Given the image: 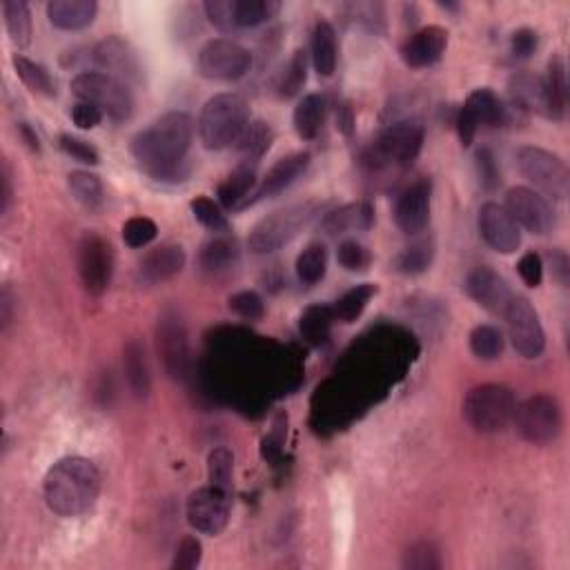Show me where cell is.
<instances>
[{
  "mask_svg": "<svg viewBox=\"0 0 570 570\" xmlns=\"http://www.w3.org/2000/svg\"><path fill=\"white\" fill-rule=\"evenodd\" d=\"M194 219L199 221L203 228H208L212 232H225L230 228L228 216L223 214L221 205L212 201L210 196H196V199L190 203Z\"/></svg>",
  "mask_w": 570,
  "mask_h": 570,
  "instance_id": "45",
  "label": "cell"
},
{
  "mask_svg": "<svg viewBox=\"0 0 570 570\" xmlns=\"http://www.w3.org/2000/svg\"><path fill=\"white\" fill-rule=\"evenodd\" d=\"M332 323H334L332 306H321V303H317V306H308L303 310L299 319V332L310 346H323L330 337Z\"/></svg>",
  "mask_w": 570,
  "mask_h": 570,
  "instance_id": "39",
  "label": "cell"
},
{
  "mask_svg": "<svg viewBox=\"0 0 570 570\" xmlns=\"http://www.w3.org/2000/svg\"><path fill=\"white\" fill-rule=\"evenodd\" d=\"M250 125V105L237 92H223L212 96L203 105L196 121V132L205 150H225L239 141V136Z\"/></svg>",
  "mask_w": 570,
  "mask_h": 570,
  "instance_id": "3",
  "label": "cell"
},
{
  "mask_svg": "<svg viewBox=\"0 0 570 570\" xmlns=\"http://www.w3.org/2000/svg\"><path fill=\"white\" fill-rule=\"evenodd\" d=\"M550 263H553V277L564 285H568V279H570V261L566 257V252L562 250H553V254H550Z\"/></svg>",
  "mask_w": 570,
  "mask_h": 570,
  "instance_id": "57",
  "label": "cell"
},
{
  "mask_svg": "<svg viewBox=\"0 0 570 570\" xmlns=\"http://www.w3.org/2000/svg\"><path fill=\"white\" fill-rule=\"evenodd\" d=\"M252 54L232 38H212L196 56L199 74L208 81H239L250 72Z\"/></svg>",
  "mask_w": 570,
  "mask_h": 570,
  "instance_id": "10",
  "label": "cell"
},
{
  "mask_svg": "<svg viewBox=\"0 0 570 570\" xmlns=\"http://www.w3.org/2000/svg\"><path fill=\"white\" fill-rule=\"evenodd\" d=\"M94 61L105 74L119 78L125 85L139 83L143 65L136 49L121 36H107L94 47Z\"/></svg>",
  "mask_w": 570,
  "mask_h": 570,
  "instance_id": "17",
  "label": "cell"
},
{
  "mask_svg": "<svg viewBox=\"0 0 570 570\" xmlns=\"http://www.w3.org/2000/svg\"><path fill=\"white\" fill-rule=\"evenodd\" d=\"M45 504L58 517L90 513L101 495V473L85 457H65L47 470L43 481Z\"/></svg>",
  "mask_w": 570,
  "mask_h": 570,
  "instance_id": "2",
  "label": "cell"
},
{
  "mask_svg": "<svg viewBox=\"0 0 570 570\" xmlns=\"http://www.w3.org/2000/svg\"><path fill=\"white\" fill-rule=\"evenodd\" d=\"M464 107L477 125H504L508 121V107L488 87H479V90L470 92Z\"/></svg>",
  "mask_w": 570,
  "mask_h": 570,
  "instance_id": "32",
  "label": "cell"
},
{
  "mask_svg": "<svg viewBox=\"0 0 570 570\" xmlns=\"http://www.w3.org/2000/svg\"><path fill=\"white\" fill-rule=\"evenodd\" d=\"M103 116L105 114L98 110V107H94L92 103L78 101L72 107V121L76 127H81V130H94V127L103 123Z\"/></svg>",
  "mask_w": 570,
  "mask_h": 570,
  "instance_id": "55",
  "label": "cell"
},
{
  "mask_svg": "<svg viewBox=\"0 0 570 570\" xmlns=\"http://www.w3.org/2000/svg\"><path fill=\"white\" fill-rule=\"evenodd\" d=\"M156 234H159V228H156V223L152 219H147V216H132V219H127L123 225V241L127 248H145V245H150Z\"/></svg>",
  "mask_w": 570,
  "mask_h": 570,
  "instance_id": "46",
  "label": "cell"
},
{
  "mask_svg": "<svg viewBox=\"0 0 570 570\" xmlns=\"http://www.w3.org/2000/svg\"><path fill=\"white\" fill-rule=\"evenodd\" d=\"M515 410V392L504 383H481V386L470 388L464 399V419L481 435H495L508 428Z\"/></svg>",
  "mask_w": 570,
  "mask_h": 570,
  "instance_id": "5",
  "label": "cell"
},
{
  "mask_svg": "<svg viewBox=\"0 0 570 570\" xmlns=\"http://www.w3.org/2000/svg\"><path fill=\"white\" fill-rule=\"evenodd\" d=\"M477 176H479L481 188L488 192L497 190L501 185V172H499L497 159L488 147H481V150L477 152Z\"/></svg>",
  "mask_w": 570,
  "mask_h": 570,
  "instance_id": "52",
  "label": "cell"
},
{
  "mask_svg": "<svg viewBox=\"0 0 570 570\" xmlns=\"http://www.w3.org/2000/svg\"><path fill=\"white\" fill-rule=\"evenodd\" d=\"M517 167L524 179L546 196H553L555 201H566L570 192V172L557 154L544 150V147L524 145L517 152Z\"/></svg>",
  "mask_w": 570,
  "mask_h": 570,
  "instance_id": "8",
  "label": "cell"
},
{
  "mask_svg": "<svg viewBox=\"0 0 570 570\" xmlns=\"http://www.w3.org/2000/svg\"><path fill=\"white\" fill-rule=\"evenodd\" d=\"M156 346H159V355L167 375L172 379H183L188 375L190 366V343H188V330L179 312L165 310L159 323H156Z\"/></svg>",
  "mask_w": 570,
  "mask_h": 570,
  "instance_id": "15",
  "label": "cell"
},
{
  "mask_svg": "<svg viewBox=\"0 0 570 570\" xmlns=\"http://www.w3.org/2000/svg\"><path fill=\"white\" fill-rule=\"evenodd\" d=\"M479 232L488 248L499 254H513L522 245V230L504 205L484 203L479 210Z\"/></svg>",
  "mask_w": 570,
  "mask_h": 570,
  "instance_id": "18",
  "label": "cell"
},
{
  "mask_svg": "<svg viewBox=\"0 0 570 570\" xmlns=\"http://www.w3.org/2000/svg\"><path fill=\"white\" fill-rule=\"evenodd\" d=\"M468 341H470V350H473V355L484 361L499 359L506 346V339H504V334H501V330L495 326H486V323L470 332Z\"/></svg>",
  "mask_w": 570,
  "mask_h": 570,
  "instance_id": "42",
  "label": "cell"
},
{
  "mask_svg": "<svg viewBox=\"0 0 570 570\" xmlns=\"http://www.w3.org/2000/svg\"><path fill=\"white\" fill-rule=\"evenodd\" d=\"M194 141V121L185 112H167L134 134L132 159L156 181H183L190 174L188 152Z\"/></svg>",
  "mask_w": 570,
  "mask_h": 570,
  "instance_id": "1",
  "label": "cell"
},
{
  "mask_svg": "<svg viewBox=\"0 0 570 570\" xmlns=\"http://www.w3.org/2000/svg\"><path fill=\"white\" fill-rule=\"evenodd\" d=\"M230 493L216 488V486H203L194 490L185 506V515L194 530L203 535H221L230 524Z\"/></svg>",
  "mask_w": 570,
  "mask_h": 570,
  "instance_id": "14",
  "label": "cell"
},
{
  "mask_svg": "<svg viewBox=\"0 0 570 570\" xmlns=\"http://www.w3.org/2000/svg\"><path fill=\"white\" fill-rule=\"evenodd\" d=\"M283 435H285V426L283 424H277L274 426V430H272V435L265 439V446H263V455L265 457H274L277 455V452L281 450V444H283Z\"/></svg>",
  "mask_w": 570,
  "mask_h": 570,
  "instance_id": "58",
  "label": "cell"
},
{
  "mask_svg": "<svg viewBox=\"0 0 570 570\" xmlns=\"http://www.w3.org/2000/svg\"><path fill=\"white\" fill-rule=\"evenodd\" d=\"M239 257L237 241L230 237H214L199 252V268L208 279L219 281L237 270Z\"/></svg>",
  "mask_w": 570,
  "mask_h": 570,
  "instance_id": "25",
  "label": "cell"
},
{
  "mask_svg": "<svg viewBox=\"0 0 570 570\" xmlns=\"http://www.w3.org/2000/svg\"><path fill=\"white\" fill-rule=\"evenodd\" d=\"M455 125H457V134H459V141H461V145L464 147H470L473 145V141H475V134H477V121L473 119V116L468 114V110L466 107H461V110L457 112V121H455Z\"/></svg>",
  "mask_w": 570,
  "mask_h": 570,
  "instance_id": "56",
  "label": "cell"
},
{
  "mask_svg": "<svg viewBox=\"0 0 570 570\" xmlns=\"http://www.w3.org/2000/svg\"><path fill=\"white\" fill-rule=\"evenodd\" d=\"M448 47V32L439 25H428L417 29L415 34H410L404 45H401L399 54L404 58V63L412 70H424L441 61V56L446 54Z\"/></svg>",
  "mask_w": 570,
  "mask_h": 570,
  "instance_id": "21",
  "label": "cell"
},
{
  "mask_svg": "<svg viewBox=\"0 0 570 570\" xmlns=\"http://www.w3.org/2000/svg\"><path fill=\"white\" fill-rule=\"evenodd\" d=\"M426 127L417 119H401L388 125L375 143V159L383 163L410 165L424 147Z\"/></svg>",
  "mask_w": 570,
  "mask_h": 570,
  "instance_id": "13",
  "label": "cell"
},
{
  "mask_svg": "<svg viewBox=\"0 0 570 570\" xmlns=\"http://www.w3.org/2000/svg\"><path fill=\"white\" fill-rule=\"evenodd\" d=\"M466 292L477 306L488 310L490 314H504L510 299L515 297L508 281L493 268H486V265H481V268H475L468 274Z\"/></svg>",
  "mask_w": 570,
  "mask_h": 570,
  "instance_id": "20",
  "label": "cell"
},
{
  "mask_svg": "<svg viewBox=\"0 0 570 570\" xmlns=\"http://www.w3.org/2000/svg\"><path fill=\"white\" fill-rule=\"evenodd\" d=\"M96 12V0H52L47 3L49 23L63 32H78V29L90 27Z\"/></svg>",
  "mask_w": 570,
  "mask_h": 570,
  "instance_id": "27",
  "label": "cell"
},
{
  "mask_svg": "<svg viewBox=\"0 0 570 570\" xmlns=\"http://www.w3.org/2000/svg\"><path fill=\"white\" fill-rule=\"evenodd\" d=\"M517 272L528 288H539L544 281V259L537 252H526L517 263Z\"/></svg>",
  "mask_w": 570,
  "mask_h": 570,
  "instance_id": "53",
  "label": "cell"
},
{
  "mask_svg": "<svg viewBox=\"0 0 570 570\" xmlns=\"http://www.w3.org/2000/svg\"><path fill=\"white\" fill-rule=\"evenodd\" d=\"M3 16L9 41L18 49L32 43V12H29V5L25 0H5Z\"/></svg>",
  "mask_w": 570,
  "mask_h": 570,
  "instance_id": "37",
  "label": "cell"
},
{
  "mask_svg": "<svg viewBox=\"0 0 570 570\" xmlns=\"http://www.w3.org/2000/svg\"><path fill=\"white\" fill-rule=\"evenodd\" d=\"M257 167L241 163L228 179L219 185V203L225 210H243L245 201L257 190Z\"/></svg>",
  "mask_w": 570,
  "mask_h": 570,
  "instance_id": "30",
  "label": "cell"
},
{
  "mask_svg": "<svg viewBox=\"0 0 570 570\" xmlns=\"http://www.w3.org/2000/svg\"><path fill=\"white\" fill-rule=\"evenodd\" d=\"M504 208L513 216L517 225H522L528 232L539 234V237L550 234L557 225V216L544 196L530 188H522V185L508 190Z\"/></svg>",
  "mask_w": 570,
  "mask_h": 570,
  "instance_id": "16",
  "label": "cell"
},
{
  "mask_svg": "<svg viewBox=\"0 0 570 570\" xmlns=\"http://www.w3.org/2000/svg\"><path fill=\"white\" fill-rule=\"evenodd\" d=\"M328 272V248L323 243H310L297 257V277L303 285H317Z\"/></svg>",
  "mask_w": 570,
  "mask_h": 570,
  "instance_id": "41",
  "label": "cell"
},
{
  "mask_svg": "<svg viewBox=\"0 0 570 570\" xmlns=\"http://www.w3.org/2000/svg\"><path fill=\"white\" fill-rule=\"evenodd\" d=\"M67 188H70L74 199L83 205L85 210L98 212L105 205V188L103 181L92 172L76 170L67 176Z\"/></svg>",
  "mask_w": 570,
  "mask_h": 570,
  "instance_id": "35",
  "label": "cell"
},
{
  "mask_svg": "<svg viewBox=\"0 0 570 570\" xmlns=\"http://www.w3.org/2000/svg\"><path fill=\"white\" fill-rule=\"evenodd\" d=\"M310 161H312V156L308 152H294L290 156H283V159L274 163L270 167V172L263 176L261 183L257 185V190H254L250 199L245 201L243 210L248 208V205L259 203L263 199H272V196H277L288 188H292V185L308 172Z\"/></svg>",
  "mask_w": 570,
  "mask_h": 570,
  "instance_id": "19",
  "label": "cell"
},
{
  "mask_svg": "<svg viewBox=\"0 0 570 570\" xmlns=\"http://www.w3.org/2000/svg\"><path fill=\"white\" fill-rule=\"evenodd\" d=\"M201 559H203L201 542L196 537L188 535V537L181 539L179 546H176V553H174V559H172V568H176V570L199 568Z\"/></svg>",
  "mask_w": 570,
  "mask_h": 570,
  "instance_id": "51",
  "label": "cell"
},
{
  "mask_svg": "<svg viewBox=\"0 0 570 570\" xmlns=\"http://www.w3.org/2000/svg\"><path fill=\"white\" fill-rule=\"evenodd\" d=\"M375 294H377L375 283H361V285H355V288H350L348 292H343L341 297L332 303L334 321H341V323L357 321L363 314V310L368 308V303L372 301Z\"/></svg>",
  "mask_w": 570,
  "mask_h": 570,
  "instance_id": "34",
  "label": "cell"
},
{
  "mask_svg": "<svg viewBox=\"0 0 570 570\" xmlns=\"http://www.w3.org/2000/svg\"><path fill=\"white\" fill-rule=\"evenodd\" d=\"M306 81H308V54L303 52V49H297L288 61V65H285V70L279 74L274 90H277L279 98H292L303 90Z\"/></svg>",
  "mask_w": 570,
  "mask_h": 570,
  "instance_id": "40",
  "label": "cell"
},
{
  "mask_svg": "<svg viewBox=\"0 0 570 570\" xmlns=\"http://www.w3.org/2000/svg\"><path fill=\"white\" fill-rule=\"evenodd\" d=\"M208 479L210 484L232 493L234 486V455L228 448H214L208 457Z\"/></svg>",
  "mask_w": 570,
  "mask_h": 570,
  "instance_id": "44",
  "label": "cell"
},
{
  "mask_svg": "<svg viewBox=\"0 0 570 570\" xmlns=\"http://www.w3.org/2000/svg\"><path fill=\"white\" fill-rule=\"evenodd\" d=\"M548 101H550V119L562 121L568 103V78H566V63L562 56H553L548 63V74L544 76Z\"/></svg>",
  "mask_w": 570,
  "mask_h": 570,
  "instance_id": "33",
  "label": "cell"
},
{
  "mask_svg": "<svg viewBox=\"0 0 570 570\" xmlns=\"http://www.w3.org/2000/svg\"><path fill=\"white\" fill-rule=\"evenodd\" d=\"M375 225V208L368 201H357L341 205V208L328 212L323 216L321 228L330 237L346 232H366Z\"/></svg>",
  "mask_w": 570,
  "mask_h": 570,
  "instance_id": "26",
  "label": "cell"
},
{
  "mask_svg": "<svg viewBox=\"0 0 570 570\" xmlns=\"http://www.w3.org/2000/svg\"><path fill=\"white\" fill-rule=\"evenodd\" d=\"M430 194L432 188L428 181H417L410 188L399 194L395 205V223L401 232L415 234L424 232L430 223Z\"/></svg>",
  "mask_w": 570,
  "mask_h": 570,
  "instance_id": "22",
  "label": "cell"
},
{
  "mask_svg": "<svg viewBox=\"0 0 570 570\" xmlns=\"http://www.w3.org/2000/svg\"><path fill=\"white\" fill-rule=\"evenodd\" d=\"M326 112H328V103L321 94L303 96L299 105L294 107V116H292L294 130H297L299 139L303 141L317 139L323 123H326Z\"/></svg>",
  "mask_w": 570,
  "mask_h": 570,
  "instance_id": "31",
  "label": "cell"
},
{
  "mask_svg": "<svg viewBox=\"0 0 570 570\" xmlns=\"http://www.w3.org/2000/svg\"><path fill=\"white\" fill-rule=\"evenodd\" d=\"M21 132H23V139L27 141L29 147H32V150H36V152L41 150V145H38V136H36V132L32 130V127L23 123V125H21Z\"/></svg>",
  "mask_w": 570,
  "mask_h": 570,
  "instance_id": "60",
  "label": "cell"
},
{
  "mask_svg": "<svg viewBox=\"0 0 570 570\" xmlns=\"http://www.w3.org/2000/svg\"><path fill=\"white\" fill-rule=\"evenodd\" d=\"M274 141V130L270 123L265 121H250V125L245 127V132L239 136L237 152L243 156V163L257 165L261 156L270 150V145Z\"/></svg>",
  "mask_w": 570,
  "mask_h": 570,
  "instance_id": "36",
  "label": "cell"
},
{
  "mask_svg": "<svg viewBox=\"0 0 570 570\" xmlns=\"http://www.w3.org/2000/svg\"><path fill=\"white\" fill-rule=\"evenodd\" d=\"M501 317L506 319L510 343H513V348L519 352V355L524 359L542 357V352L546 348V332L542 328V321H539L537 310L533 308V303H530L526 297L515 294Z\"/></svg>",
  "mask_w": 570,
  "mask_h": 570,
  "instance_id": "11",
  "label": "cell"
},
{
  "mask_svg": "<svg viewBox=\"0 0 570 570\" xmlns=\"http://www.w3.org/2000/svg\"><path fill=\"white\" fill-rule=\"evenodd\" d=\"M337 259L341 263V268H346L348 272H366L372 263L368 248L359 241H343L339 245Z\"/></svg>",
  "mask_w": 570,
  "mask_h": 570,
  "instance_id": "49",
  "label": "cell"
},
{
  "mask_svg": "<svg viewBox=\"0 0 570 570\" xmlns=\"http://www.w3.org/2000/svg\"><path fill=\"white\" fill-rule=\"evenodd\" d=\"M401 566L410 568V570H437L444 566V562H441V553L435 544L417 542L406 550Z\"/></svg>",
  "mask_w": 570,
  "mask_h": 570,
  "instance_id": "47",
  "label": "cell"
},
{
  "mask_svg": "<svg viewBox=\"0 0 570 570\" xmlns=\"http://www.w3.org/2000/svg\"><path fill=\"white\" fill-rule=\"evenodd\" d=\"M310 58L319 76L330 78L334 72H337V63H339L337 32H334V27L328 21H319L312 29Z\"/></svg>",
  "mask_w": 570,
  "mask_h": 570,
  "instance_id": "29",
  "label": "cell"
},
{
  "mask_svg": "<svg viewBox=\"0 0 570 570\" xmlns=\"http://www.w3.org/2000/svg\"><path fill=\"white\" fill-rule=\"evenodd\" d=\"M76 263L85 290L90 292L92 297H101V294L110 288L114 274L112 245L103 237H98V234L87 232L81 243H78Z\"/></svg>",
  "mask_w": 570,
  "mask_h": 570,
  "instance_id": "12",
  "label": "cell"
},
{
  "mask_svg": "<svg viewBox=\"0 0 570 570\" xmlns=\"http://www.w3.org/2000/svg\"><path fill=\"white\" fill-rule=\"evenodd\" d=\"M281 12L279 0H208L205 14L223 34L252 29L272 21Z\"/></svg>",
  "mask_w": 570,
  "mask_h": 570,
  "instance_id": "9",
  "label": "cell"
},
{
  "mask_svg": "<svg viewBox=\"0 0 570 570\" xmlns=\"http://www.w3.org/2000/svg\"><path fill=\"white\" fill-rule=\"evenodd\" d=\"M435 259V243L432 239H419L397 257V270L401 274H421L430 268Z\"/></svg>",
  "mask_w": 570,
  "mask_h": 570,
  "instance_id": "43",
  "label": "cell"
},
{
  "mask_svg": "<svg viewBox=\"0 0 570 570\" xmlns=\"http://www.w3.org/2000/svg\"><path fill=\"white\" fill-rule=\"evenodd\" d=\"M9 203H12V179H9L7 165L3 167V194H0V212L9 210Z\"/></svg>",
  "mask_w": 570,
  "mask_h": 570,
  "instance_id": "59",
  "label": "cell"
},
{
  "mask_svg": "<svg viewBox=\"0 0 570 570\" xmlns=\"http://www.w3.org/2000/svg\"><path fill=\"white\" fill-rule=\"evenodd\" d=\"M12 65L16 70V76L21 78V81L34 94H41L47 98L56 96V81L52 78V74H49L47 67H43L41 63H36L32 61V58H27L23 54H14Z\"/></svg>",
  "mask_w": 570,
  "mask_h": 570,
  "instance_id": "38",
  "label": "cell"
},
{
  "mask_svg": "<svg viewBox=\"0 0 570 570\" xmlns=\"http://www.w3.org/2000/svg\"><path fill=\"white\" fill-rule=\"evenodd\" d=\"M539 45V38H537V32L535 29H528V27H522V29H517V32L510 36V52H513L515 58H530L535 54V49Z\"/></svg>",
  "mask_w": 570,
  "mask_h": 570,
  "instance_id": "54",
  "label": "cell"
},
{
  "mask_svg": "<svg viewBox=\"0 0 570 570\" xmlns=\"http://www.w3.org/2000/svg\"><path fill=\"white\" fill-rule=\"evenodd\" d=\"M321 212L319 201H303L292 203L288 208H281L254 225L248 237V248L254 254H272L288 245L292 239H297L308 228L310 221Z\"/></svg>",
  "mask_w": 570,
  "mask_h": 570,
  "instance_id": "4",
  "label": "cell"
},
{
  "mask_svg": "<svg viewBox=\"0 0 570 570\" xmlns=\"http://www.w3.org/2000/svg\"><path fill=\"white\" fill-rule=\"evenodd\" d=\"M188 261L183 245L179 243H163L145 254L139 263V279L145 285H159L174 279L181 274Z\"/></svg>",
  "mask_w": 570,
  "mask_h": 570,
  "instance_id": "23",
  "label": "cell"
},
{
  "mask_svg": "<svg viewBox=\"0 0 570 570\" xmlns=\"http://www.w3.org/2000/svg\"><path fill=\"white\" fill-rule=\"evenodd\" d=\"M72 94L83 103H92L112 121H130L134 114V96L130 85L105 72H81L74 76Z\"/></svg>",
  "mask_w": 570,
  "mask_h": 570,
  "instance_id": "6",
  "label": "cell"
},
{
  "mask_svg": "<svg viewBox=\"0 0 570 570\" xmlns=\"http://www.w3.org/2000/svg\"><path fill=\"white\" fill-rule=\"evenodd\" d=\"M513 421L524 441L533 446H546L562 435L564 412L553 395H533L517 404Z\"/></svg>",
  "mask_w": 570,
  "mask_h": 570,
  "instance_id": "7",
  "label": "cell"
},
{
  "mask_svg": "<svg viewBox=\"0 0 570 570\" xmlns=\"http://www.w3.org/2000/svg\"><path fill=\"white\" fill-rule=\"evenodd\" d=\"M228 308L237 314V317L248 321H261L265 317V301L261 299V294L254 290H241L232 294Z\"/></svg>",
  "mask_w": 570,
  "mask_h": 570,
  "instance_id": "48",
  "label": "cell"
},
{
  "mask_svg": "<svg viewBox=\"0 0 570 570\" xmlns=\"http://www.w3.org/2000/svg\"><path fill=\"white\" fill-rule=\"evenodd\" d=\"M508 94L513 105L522 112H535L550 119V101L544 76L533 72H515L508 81Z\"/></svg>",
  "mask_w": 570,
  "mask_h": 570,
  "instance_id": "24",
  "label": "cell"
},
{
  "mask_svg": "<svg viewBox=\"0 0 570 570\" xmlns=\"http://www.w3.org/2000/svg\"><path fill=\"white\" fill-rule=\"evenodd\" d=\"M58 147H61L67 156H72V159L78 163H85V165L101 163V154H98L96 147L92 143L78 139V136L63 134L61 139H58Z\"/></svg>",
  "mask_w": 570,
  "mask_h": 570,
  "instance_id": "50",
  "label": "cell"
},
{
  "mask_svg": "<svg viewBox=\"0 0 570 570\" xmlns=\"http://www.w3.org/2000/svg\"><path fill=\"white\" fill-rule=\"evenodd\" d=\"M123 372L136 399H147L152 392V370L147 361L145 343L139 339H130L123 348Z\"/></svg>",
  "mask_w": 570,
  "mask_h": 570,
  "instance_id": "28",
  "label": "cell"
}]
</instances>
